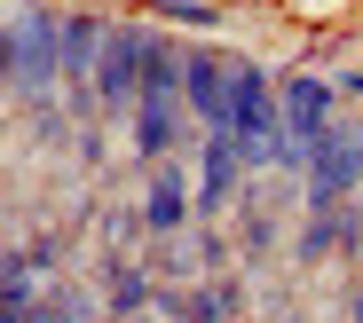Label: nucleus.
Returning a JSON list of instances; mask_svg holds the SVG:
<instances>
[{"label": "nucleus", "instance_id": "1a4fd4ad", "mask_svg": "<svg viewBox=\"0 0 363 323\" xmlns=\"http://www.w3.org/2000/svg\"><path fill=\"white\" fill-rule=\"evenodd\" d=\"M32 323H95V300H87L79 284H55V292L32 307Z\"/></svg>", "mask_w": 363, "mask_h": 323}, {"label": "nucleus", "instance_id": "f03ea898", "mask_svg": "<svg viewBox=\"0 0 363 323\" xmlns=\"http://www.w3.org/2000/svg\"><path fill=\"white\" fill-rule=\"evenodd\" d=\"M143 79H150V32L111 24L103 63H95V103H103V110H135V103H143Z\"/></svg>", "mask_w": 363, "mask_h": 323}, {"label": "nucleus", "instance_id": "ddd939ff", "mask_svg": "<svg viewBox=\"0 0 363 323\" xmlns=\"http://www.w3.org/2000/svg\"><path fill=\"white\" fill-rule=\"evenodd\" d=\"M355 323H363V300H355Z\"/></svg>", "mask_w": 363, "mask_h": 323}, {"label": "nucleus", "instance_id": "f8f14e48", "mask_svg": "<svg viewBox=\"0 0 363 323\" xmlns=\"http://www.w3.org/2000/svg\"><path fill=\"white\" fill-rule=\"evenodd\" d=\"M347 95H363V72H355V79H347Z\"/></svg>", "mask_w": 363, "mask_h": 323}, {"label": "nucleus", "instance_id": "4468645a", "mask_svg": "<svg viewBox=\"0 0 363 323\" xmlns=\"http://www.w3.org/2000/svg\"><path fill=\"white\" fill-rule=\"evenodd\" d=\"M24 323H32V315H24Z\"/></svg>", "mask_w": 363, "mask_h": 323}, {"label": "nucleus", "instance_id": "0eeeda50", "mask_svg": "<svg viewBox=\"0 0 363 323\" xmlns=\"http://www.w3.org/2000/svg\"><path fill=\"white\" fill-rule=\"evenodd\" d=\"M143 221H150V229H182V221H190V181H182L174 166H158V174H150V198H143Z\"/></svg>", "mask_w": 363, "mask_h": 323}, {"label": "nucleus", "instance_id": "423d86ee", "mask_svg": "<svg viewBox=\"0 0 363 323\" xmlns=\"http://www.w3.org/2000/svg\"><path fill=\"white\" fill-rule=\"evenodd\" d=\"M237 166H245V142H237V135H206V181H198V213H221V205H229Z\"/></svg>", "mask_w": 363, "mask_h": 323}, {"label": "nucleus", "instance_id": "9b49d317", "mask_svg": "<svg viewBox=\"0 0 363 323\" xmlns=\"http://www.w3.org/2000/svg\"><path fill=\"white\" fill-rule=\"evenodd\" d=\"M158 16H174V24H213L206 0H158Z\"/></svg>", "mask_w": 363, "mask_h": 323}, {"label": "nucleus", "instance_id": "f257e3e1", "mask_svg": "<svg viewBox=\"0 0 363 323\" xmlns=\"http://www.w3.org/2000/svg\"><path fill=\"white\" fill-rule=\"evenodd\" d=\"M64 87V16L16 8L9 16V95L16 103H48Z\"/></svg>", "mask_w": 363, "mask_h": 323}, {"label": "nucleus", "instance_id": "39448f33", "mask_svg": "<svg viewBox=\"0 0 363 323\" xmlns=\"http://www.w3.org/2000/svg\"><path fill=\"white\" fill-rule=\"evenodd\" d=\"M284 126H292L300 158H308V150L332 135V87H324L316 72H292V79H284Z\"/></svg>", "mask_w": 363, "mask_h": 323}, {"label": "nucleus", "instance_id": "7ed1b4c3", "mask_svg": "<svg viewBox=\"0 0 363 323\" xmlns=\"http://www.w3.org/2000/svg\"><path fill=\"white\" fill-rule=\"evenodd\" d=\"M355 181H363V126H340L332 118V135L308 150V198H316V213L324 205H347Z\"/></svg>", "mask_w": 363, "mask_h": 323}, {"label": "nucleus", "instance_id": "20e7f679", "mask_svg": "<svg viewBox=\"0 0 363 323\" xmlns=\"http://www.w3.org/2000/svg\"><path fill=\"white\" fill-rule=\"evenodd\" d=\"M182 95H190V118L206 126V135H229V118H237L229 55H206V47H190V72H182Z\"/></svg>", "mask_w": 363, "mask_h": 323}, {"label": "nucleus", "instance_id": "6e6552de", "mask_svg": "<svg viewBox=\"0 0 363 323\" xmlns=\"http://www.w3.org/2000/svg\"><path fill=\"white\" fill-rule=\"evenodd\" d=\"M103 276H111V307H118V315H143V307H150V268H127V261H111Z\"/></svg>", "mask_w": 363, "mask_h": 323}, {"label": "nucleus", "instance_id": "9d476101", "mask_svg": "<svg viewBox=\"0 0 363 323\" xmlns=\"http://www.w3.org/2000/svg\"><path fill=\"white\" fill-rule=\"evenodd\" d=\"M174 323H221L229 315V292H190V300H166Z\"/></svg>", "mask_w": 363, "mask_h": 323}]
</instances>
